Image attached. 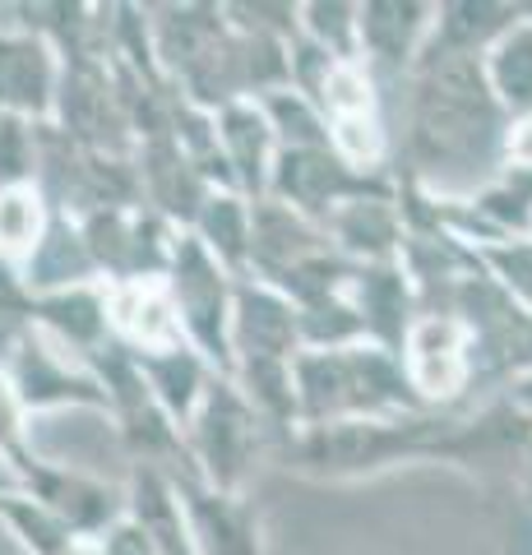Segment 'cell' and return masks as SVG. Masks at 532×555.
<instances>
[{"instance_id":"6da1fadb","label":"cell","mask_w":532,"mask_h":555,"mask_svg":"<svg viewBox=\"0 0 532 555\" xmlns=\"http://www.w3.org/2000/svg\"><path fill=\"white\" fill-rule=\"evenodd\" d=\"M403 177L444 199H468L509 163V116L486 83L482 56L444 61L412 75Z\"/></svg>"},{"instance_id":"7a4b0ae2","label":"cell","mask_w":532,"mask_h":555,"mask_svg":"<svg viewBox=\"0 0 532 555\" xmlns=\"http://www.w3.org/2000/svg\"><path fill=\"white\" fill-rule=\"evenodd\" d=\"M458 412H393V416H356V422L306 426L278 454L283 467L306 481H375L393 467L444 463L450 467Z\"/></svg>"},{"instance_id":"3957f363","label":"cell","mask_w":532,"mask_h":555,"mask_svg":"<svg viewBox=\"0 0 532 555\" xmlns=\"http://www.w3.org/2000/svg\"><path fill=\"white\" fill-rule=\"evenodd\" d=\"M297 398L306 426L356 422V416L426 412L407 385L403 357L375 343L334 347V352L297 357Z\"/></svg>"},{"instance_id":"277c9868","label":"cell","mask_w":532,"mask_h":555,"mask_svg":"<svg viewBox=\"0 0 532 555\" xmlns=\"http://www.w3.org/2000/svg\"><path fill=\"white\" fill-rule=\"evenodd\" d=\"M89 371L107 389V422L116 426V440L130 454V467H163V473H191L185 459V436L181 426L163 412V403L153 398L148 379L140 371L130 347L112 343L107 352H98L89 361Z\"/></svg>"},{"instance_id":"5b68a950","label":"cell","mask_w":532,"mask_h":555,"mask_svg":"<svg viewBox=\"0 0 532 555\" xmlns=\"http://www.w3.org/2000/svg\"><path fill=\"white\" fill-rule=\"evenodd\" d=\"M264 449H269V430L260 412L246 403V393L228 375H218L204 408L195 412V422L185 426L191 477L209 481L213 491H246Z\"/></svg>"},{"instance_id":"8992f818","label":"cell","mask_w":532,"mask_h":555,"mask_svg":"<svg viewBox=\"0 0 532 555\" xmlns=\"http://www.w3.org/2000/svg\"><path fill=\"white\" fill-rule=\"evenodd\" d=\"M171 301L181 315V334L195 352L209 361L218 375H232V310H236V273H228L195 241V232H181L177 259L167 273Z\"/></svg>"},{"instance_id":"52a82bcc","label":"cell","mask_w":532,"mask_h":555,"mask_svg":"<svg viewBox=\"0 0 532 555\" xmlns=\"http://www.w3.org/2000/svg\"><path fill=\"white\" fill-rule=\"evenodd\" d=\"M83 241L93 250V264L102 283H140V278H167L171 259L181 246V228L167 222L158 208L126 204V208H98L79 218Z\"/></svg>"},{"instance_id":"ba28073f","label":"cell","mask_w":532,"mask_h":555,"mask_svg":"<svg viewBox=\"0 0 532 555\" xmlns=\"http://www.w3.org/2000/svg\"><path fill=\"white\" fill-rule=\"evenodd\" d=\"M403 371L426 412L472 408L477 393V357L468 324L454 315H421L403 343Z\"/></svg>"},{"instance_id":"9c48e42d","label":"cell","mask_w":532,"mask_h":555,"mask_svg":"<svg viewBox=\"0 0 532 555\" xmlns=\"http://www.w3.org/2000/svg\"><path fill=\"white\" fill-rule=\"evenodd\" d=\"M375 195H393V171L389 177L356 171L352 163L338 158L334 144H324V149H278V163H273V181H269L264 199L297 208L301 218H311L324 228L342 204L375 199Z\"/></svg>"},{"instance_id":"30bf717a","label":"cell","mask_w":532,"mask_h":555,"mask_svg":"<svg viewBox=\"0 0 532 555\" xmlns=\"http://www.w3.org/2000/svg\"><path fill=\"white\" fill-rule=\"evenodd\" d=\"M14 481L24 486L33 500L61 518L79 542H93V537L112 532L121 518H130V491L126 486H112L93 473H79V467H65V463H51L42 454H33Z\"/></svg>"},{"instance_id":"8fae6325","label":"cell","mask_w":532,"mask_h":555,"mask_svg":"<svg viewBox=\"0 0 532 555\" xmlns=\"http://www.w3.org/2000/svg\"><path fill=\"white\" fill-rule=\"evenodd\" d=\"M5 375L14 379V389H20V403L28 408V416H42V412L107 416V389H102V379L83 366V361L65 357L42 328L14 352Z\"/></svg>"},{"instance_id":"7c38bea8","label":"cell","mask_w":532,"mask_h":555,"mask_svg":"<svg viewBox=\"0 0 532 555\" xmlns=\"http://www.w3.org/2000/svg\"><path fill=\"white\" fill-rule=\"evenodd\" d=\"M61 79H65V61L56 56V47L42 42L38 33L20 28L0 5V112L51 126Z\"/></svg>"},{"instance_id":"4fadbf2b","label":"cell","mask_w":532,"mask_h":555,"mask_svg":"<svg viewBox=\"0 0 532 555\" xmlns=\"http://www.w3.org/2000/svg\"><path fill=\"white\" fill-rule=\"evenodd\" d=\"M199 555H269L264 514L246 491H213L191 473H171Z\"/></svg>"},{"instance_id":"5bb4252c","label":"cell","mask_w":532,"mask_h":555,"mask_svg":"<svg viewBox=\"0 0 532 555\" xmlns=\"http://www.w3.org/2000/svg\"><path fill=\"white\" fill-rule=\"evenodd\" d=\"M431 28V0H362V65L380 83H412Z\"/></svg>"},{"instance_id":"9a60e30c","label":"cell","mask_w":532,"mask_h":555,"mask_svg":"<svg viewBox=\"0 0 532 555\" xmlns=\"http://www.w3.org/2000/svg\"><path fill=\"white\" fill-rule=\"evenodd\" d=\"M301 320L278 287L260 278H236V310H232V371L236 361H297Z\"/></svg>"},{"instance_id":"2e32d148","label":"cell","mask_w":532,"mask_h":555,"mask_svg":"<svg viewBox=\"0 0 532 555\" xmlns=\"http://www.w3.org/2000/svg\"><path fill=\"white\" fill-rule=\"evenodd\" d=\"M134 167H140L144 204L158 208V214L167 222H177L181 232H191L199 208L213 195V185L195 167L191 153L177 144V134H153L144 144H134Z\"/></svg>"},{"instance_id":"e0dca14e","label":"cell","mask_w":532,"mask_h":555,"mask_svg":"<svg viewBox=\"0 0 532 555\" xmlns=\"http://www.w3.org/2000/svg\"><path fill=\"white\" fill-rule=\"evenodd\" d=\"M348 297L356 306V315H362L366 343L389 347V352H403L412 324L426 315L421 292L403 269V259H393V264H356Z\"/></svg>"},{"instance_id":"ac0fdd59","label":"cell","mask_w":532,"mask_h":555,"mask_svg":"<svg viewBox=\"0 0 532 555\" xmlns=\"http://www.w3.org/2000/svg\"><path fill=\"white\" fill-rule=\"evenodd\" d=\"M523 20L519 0H440L436 28L426 38V51L417 69H431L444 61H472L505 38V33Z\"/></svg>"},{"instance_id":"d6986e66","label":"cell","mask_w":532,"mask_h":555,"mask_svg":"<svg viewBox=\"0 0 532 555\" xmlns=\"http://www.w3.org/2000/svg\"><path fill=\"white\" fill-rule=\"evenodd\" d=\"M218 126V158L228 167L232 190L246 199H264L273 181V163H278V134H273L260 102H228L213 112Z\"/></svg>"},{"instance_id":"ffe728a7","label":"cell","mask_w":532,"mask_h":555,"mask_svg":"<svg viewBox=\"0 0 532 555\" xmlns=\"http://www.w3.org/2000/svg\"><path fill=\"white\" fill-rule=\"evenodd\" d=\"M334 250L329 232L320 222L301 218L297 208L278 199H255V236H250V278L260 283H283L291 269H301L306 259Z\"/></svg>"},{"instance_id":"44dd1931","label":"cell","mask_w":532,"mask_h":555,"mask_svg":"<svg viewBox=\"0 0 532 555\" xmlns=\"http://www.w3.org/2000/svg\"><path fill=\"white\" fill-rule=\"evenodd\" d=\"M107 310H112V334L121 347L140 352H163V347L185 343L181 315L171 301L167 278H140V283H107Z\"/></svg>"},{"instance_id":"7402d4cb","label":"cell","mask_w":532,"mask_h":555,"mask_svg":"<svg viewBox=\"0 0 532 555\" xmlns=\"http://www.w3.org/2000/svg\"><path fill=\"white\" fill-rule=\"evenodd\" d=\"M38 328L61 347L65 357L89 361L98 352H107L116 343L112 334V310H107V283H89V287H65V292H47L38 297Z\"/></svg>"},{"instance_id":"603a6c76","label":"cell","mask_w":532,"mask_h":555,"mask_svg":"<svg viewBox=\"0 0 532 555\" xmlns=\"http://www.w3.org/2000/svg\"><path fill=\"white\" fill-rule=\"evenodd\" d=\"M324 232H329L334 250L342 259H352V264H393V259H403V241H407L399 195L342 204L338 214L324 222Z\"/></svg>"},{"instance_id":"cb8c5ba5","label":"cell","mask_w":532,"mask_h":555,"mask_svg":"<svg viewBox=\"0 0 532 555\" xmlns=\"http://www.w3.org/2000/svg\"><path fill=\"white\" fill-rule=\"evenodd\" d=\"M24 283L33 287V297H47V292H65V287H89V283H102V273L93 264V250L83 241V228L75 214H51L47 222V236L38 241L24 264Z\"/></svg>"},{"instance_id":"d4e9b609","label":"cell","mask_w":532,"mask_h":555,"mask_svg":"<svg viewBox=\"0 0 532 555\" xmlns=\"http://www.w3.org/2000/svg\"><path fill=\"white\" fill-rule=\"evenodd\" d=\"M126 491H130V518L144 528L153 555H199L171 473L140 463V467H130Z\"/></svg>"},{"instance_id":"484cf974","label":"cell","mask_w":532,"mask_h":555,"mask_svg":"<svg viewBox=\"0 0 532 555\" xmlns=\"http://www.w3.org/2000/svg\"><path fill=\"white\" fill-rule=\"evenodd\" d=\"M134 361H140V371H144V379H148L153 398H158L163 412L181 426V436H185V426H191L195 412L204 408V398H209L218 371L195 352L191 343L163 347V352H140Z\"/></svg>"},{"instance_id":"4316f807","label":"cell","mask_w":532,"mask_h":555,"mask_svg":"<svg viewBox=\"0 0 532 555\" xmlns=\"http://www.w3.org/2000/svg\"><path fill=\"white\" fill-rule=\"evenodd\" d=\"M195 241L228 273L250 278V236H255V199H246L242 190H213L209 204L195 218Z\"/></svg>"},{"instance_id":"83f0119b","label":"cell","mask_w":532,"mask_h":555,"mask_svg":"<svg viewBox=\"0 0 532 555\" xmlns=\"http://www.w3.org/2000/svg\"><path fill=\"white\" fill-rule=\"evenodd\" d=\"M482 65H486V83L495 102L509 116V126H528L532 120V14L528 5H523V20L482 56Z\"/></svg>"},{"instance_id":"f1b7e54d","label":"cell","mask_w":532,"mask_h":555,"mask_svg":"<svg viewBox=\"0 0 532 555\" xmlns=\"http://www.w3.org/2000/svg\"><path fill=\"white\" fill-rule=\"evenodd\" d=\"M0 528L14 537V546L24 555H70L79 546V537L65 528L42 500H33L24 486H14V491L0 500Z\"/></svg>"},{"instance_id":"f546056e","label":"cell","mask_w":532,"mask_h":555,"mask_svg":"<svg viewBox=\"0 0 532 555\" xmlns=\"http://www.w3.org/2000/svg\"><path fill=\"white\" fill-rule=\"evenodd\" d=\"M51 199L38 185H20V190H0V259L5 264H24L38 250V241L47 236L51 222Z\"/></svg>"},{"instance_id":"4dcf8cb0","label":"cell","mask_w":532,"mask_h":555,"mask_svg":"<svg viewBox=\"0 0 532 555\" xmlns=\"http://www.w3.org/2000/svg\"><path fill=\"white\" fill-rule=\"evenodd\" d=\"M301 38L338 61H362V0H301Z\"/></svg>"},{"instance_id":"1f68e13d","label":"cell","mask_w":532,"mask_h":555,"mask_svg":"<svg viewBox=\"0 0 532 555\" xmlns=\"http://www.w3.org/2000/svg\"><path fill=\"white\" fill-rule=\"evenodd\" d=\"M260 107L269 116L273 134H278V149H324L329 144V120H324V112L306 93H297V89L269 93V98H260Z\"/></svg>"},{"instance_id":"d6a6232c","label":"cell","mask_w":532,"mask_h":555,"mask_svg":"<svg viewBox=\"0 0 532 555\" xmlns=\"http://www.w3.org/2000/svg\"><path fill=\"white\" fill-rule=\"evenodd\" d=\"M38 334V297L24 283L20 264L0 259V371L14 361V352Z\"/></svg>"},{"instance_id":"836d02e7","label":"cell","mask_w":532,"mask_h":555,"mask_svg":"<svg viewBox=\"0 0 532 555\" xmlns=\"http://www.w3.org/2000/svg\"><path fill=\"white\" fill-rule=\"evenodd\" d=\"M42 177V126L0 112V190L38 185Z\"/></svg>"},{"instance_id":"e575fe53","label":"cell","mask_w":532,"mask_h":555,"mask_svg":"<svg viewBox=\"0 0 532 555\" xmlns=\"http://www.w3.org/2000/svg\"><path fill=\"white\" fill-rule=\"evenodd\" d=\"M477 255H482V264H486V273L495 278V283H501L519 306L532 310V236L501 241V246H486Z\"/></svg>"},{"instance_id":"d590c367","label":"cell","mask_w":532,"mask_h":555,"mask_svg":"<svg viewBox=\"0 0 532 555\" xmlns=\"http://www.w3.org/2000/svg\"><path fill=\"white\" fill-rule=\"evenodd\" d=\"M28 408L20 403V389L14 379L0 371V467L20 473V467L33 459V440H28Z\"/></svg>"},{"instance_id":"8d00e7d4","label":"cell","mask_w":532,"mask_h":555,"mask_svg":"<svg viewBox=\"0 0 532 555\" xmlns=\"http://www.w3.org/2000/svg\"><path fill=\"white\" fill-rule=\"evenodd\" d=\"M70 555H153V546H148V537L134 518H121L112 532L93 537V542H79Z\"/></svg>"},{"instance_id":"74e56055","label":"cell","mask_w":532,"mask_h":555,"mask_svg":"<svg viewBox=\"0 0 532 555\" xmlns=\"http://www.w3.org/2000/svg\"><path fill=\"white\" fill-rule=\"evenodd\" d=\"M14 486H20V481H14V473H10V467H0V500H5Z\"/></svg>"},{"instance_id":"f35d334b","label":"cell","mask_w":532,"mask_h":555,"mask_svg":"<svg viewBox=\"0 0 532 555\" xmlns=\"http://www.w3.org/2000/svg\"><path fill=\"white\" fill-rule=\"evenodd\" d=\"M523 486L532 491V444H528V459H523Z\"/></svg>"}]
</instances>
